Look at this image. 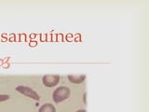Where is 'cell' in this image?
I'll return each instance as SVG.
<instances>
[{
  "instance_id": "obj_3",
  "label": "cell",
  "mask_w": 149,
  "mask_h": 112,
  "mask_svg": "<svg viewBox=\"0 0 149 112\" xmlns=\"http://www.w3.org/2000/svg\"><path fill=\"white\" fill-rule=\"evenodd\" d=\"M60 81L59 75H45L42 78V82L47 87H54Z\"/></svg>"
},
{
  "instance_id": "obj_2",
  "label": "cell",
  "mask_w": 149,
  "mask_h": 112,
  "mask_svg": "<svg viewBox=\"0 0 149 112\" xmlns=\"http://www.w3.org/2000/svg\"><path fill=\"white\" fill-rule=\"evenodd\" d=\"M16 91L18 92L22 93V94H23V95L32 98V99H34V100H36V101H39L40 100V97H39L38 93H37L36 91L33 90V89L27 87V86L19 85V86L16 87Z\"/></svg>"
},
{
  "instance_id": "obj_1",
  "label": "cell",
  "mask_w": 149,
  "mask_h": 112,
  "mask_svg": "<svg viewBox=\"0 0 149 112\" xmlns=\"http://www.w3.org/2000/svg\"><path fill=\"white\" fill-rule=\"evenodd\" d=\"M69 96H70V90H69L68 87H65V86L58 87L53 92V94H52L53 101L55 103L63 102L64 100L68 99Z\"/></svg>"
},
{
  "instance_id": "obj_7",
  "label": "cell",
  "mask_w": 149,
  "mask_h": 112,
  "mask_svg": "<svg viewBox=\"0 0 149 112\" xmlns=\"http://www.w3.org/2000/svg\"><path fill=\"white\" fill-rule=\"evenodd\" d=\"M87 92H84V94H83V100H84V103L85 104H87Z\"/></svg>"
},
{
  "instance_id": "obj_8",
  "label": "cell",
  "mask_w": 149,
  "mask_h": 112,
  "mask_svg": "<svg viewBox=\"0 0 149 112\" xmlns=\"http://www.w3.org/2000/svg\"><path fill=\"white\" fill-rule=\"evenodd\" d=\"M77 112H86V110H85V109H79V110H77Z\"/></svg>"
},
{
  "instance_id": "obj_6",
  "label": "cell",
  "mask_w": 149,
  "mask_h": 112,
  "mask_svg": "<svg viewBox=\"0 0 149 112\" xmlns=\"http://www.w3.org/2000/svg\"><path fill=\"white\" fill-rule=\"evenodd\" d=\"M9 99L8 94H0V102H4Z\"/></svg>"
},
{
  "instance_id": "obj_5",
  "label": "cell",
  "mask_w": 149,
  "mask_h": 112,
  "mask_svg": "<svg viewBox=\"0 0 149 112\" xmlns=\"http://www.w3.org/2000/svg\"><path fill=\"white\" fill-rule=\"evenodd\" d=\"M38 112H56V109H55V106L52 104L48 103V104H45L39 108Z\"/></svg>"
},
{
  "instance_id": "obj_4",
  "label": "cell",
  "mask_w": 149,
  "mask_h": 112,
  "mask_svg": "<svg viewBox=\"0 0 149 112\" xmlns=\"http://www.w3.org/2000/svg\"><path fill=\"white\" fill-rule=\"evenodd\" d=\"M67 78L71 83L80 84V83H83L84 80L86 79V76L85 75H69Z\"/></svg>"
}]
</instances>
